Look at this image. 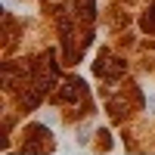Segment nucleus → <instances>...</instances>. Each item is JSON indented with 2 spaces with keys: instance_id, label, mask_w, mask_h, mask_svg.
<instances>
[{
  "instance_id": "f257e3e1",
  "label": "nucleus",
  "mask_w": 155,
  "mask_h": 155,
  "mask_svg": "<svg viewBox=\"0 0 155 155\" xmlns=\"http://www.w3.org/2000/svg\"><path fill=\"white\" fill-rule=\"evenodd\" d=\"M59 99H65V102H81V99H84V81H81V78L65 81L62 90H59Z\"/></svg>"
}]
</instances>
